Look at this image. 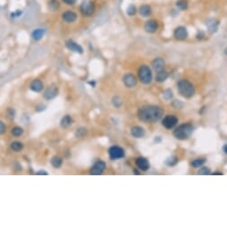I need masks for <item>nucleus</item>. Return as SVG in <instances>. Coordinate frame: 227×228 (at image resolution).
Returning <instances> with one entry per match:
<instances>
[{
	"instance_id": "obj_1",
	"label": "nucleus",
	"mask_w": 227,
	"mask_h": 228,
	"mask_svg": "<svg viewBox=\"0 0 227 228\" xmlns=\"http://www.w3.org/2000/svg\"><path fill=\"white\" fill-rule=\"evenodd\" d=\"M163 116V110L156 106H146L140 108L138 117L143 122H157Z\"/></svg>"
},
{
	"instance_id": "obj_2",
	"label": "nucleus",
	"mask_w": 227,
	"mask_h": 228,
	"mask_svg": "<svg viewBox=\"0 0 227 228\" xmlns=\"http://www.w3.org/2000/svg\"><path fill=\"white\" fill-rule=\"evenodd\" d=\"M177 89H178L179 93L186 99H190L195 94L194 86L192 85V83H190L186 80H181L180 81H178Z\"/></svg>"
},
{
	"instance_id": "obj_3",
	"label": "nucleus",
	"mask_w": 227,
	"mask_h": 228,
	"mask_svg": "<svg viewBox=\"0 0 227 228\" xmlns=\"http://www.w3.org/2000/svg\"><path fill=\"white\" fill-rule=\"evenodd\" d=\"M193 132V127L190 124H185V125H181L178 126L174 132H173V135L176 139L183 141L188 139L190 136V134Z\"/></svg>"
},
{
	"instance_id": "obj_4",
	"label": "nucleus",
	"mask_w": 227,
	"mask_h": 228,
	"mask_svg": "<svg viewBox=\"0 0 227 228\" xmlns=\"http://www.w3.org/2000/svg\"><path fill=\"white\" fill-rule=\"evenodd\" d=\"M96 6L92 0H83L80 5V12L84 17H90L94 15Z\"/></svg>"
},
{
	"instance_id": "obj_5",
	"label": "nucleus",
	"mask_w": 227,
	"mask_h": 228,
	"mask_svg": "<svg viewBox=\"0 0 227 228\" xmlns=\"http://www.w3.org/2000/svg\"><path fill=\"white\" fill-rule=\"evenodd\" d=\"M139 78L144 84H149L152 81V72L148 65H141L138 72Z\"/></svg>"
},
{
	"instance_id": "obj_6",
	"label": "nucleus",
	"mask_w": 227,
	"mask_h": 228,
	"mask_svg": "<svg viewBox=\"0 0 227 228\" xmlns=\"http://www.w3.org/2000/svg\"><path fill=\"white\" fill-rule=\"evenodd\" d=\"M110 158L111 159H120L124 157V150H123L121 147L118 146H113L111 147L108 150Z\"/></svg>"
},
{
	"instance_id": "obj_7",
	"label": "nucleus",
	"mask_w": 227,
	"mask_h": 228,
	"mask_svg": "<svg viewBox=\"0 0 227 228\" xmlns=\"http://www.w3.org/2000/svg\"><path fill=\"white\" fill-rule=\"evenodd\" d=\"M177 123H178V118L174 116H172V115L166 116L162 120V125L166 129H172L173 127L176 126Z\"/></svg>"
},
{
	"instance_id": "obj_8",
	"label": "nucleus",
	"mask_w": 227,
	"mask_h": 228,
	"mask_svg": "<svg viewBox=\"0 0 227 228\" xmlns=\"http://www.w3.org/2000/svg\"><path fill=\"white\" fill-rule=\"evenodd\" d=\"M173 37L178 40H184L188 38V31L185 27L179 26L173 32Z\"/></svg>"
},
{
	"instance_id": "obj_9",
	"label": "nucleus",
	"mask_w": 227,
	"mask_h": 228,
	"mask_svg": "<svg viewBox=\"0 0 227 228\" xmlns=\"http://www.w3.org/2000/svg\"><path fill=\"white\" fill-rule=\"evenodd\" d=\"M62 20L66 24H72L77 20V14L72 10L64 11L62 14Z\"/></svg>"
},
{
	"instance_id": "obj_10",
	"label": "nucleus",
	"mask_w": 227,
	"mask_h": 228,
	"mask_svg": "<svg viewBox=\"0 0 227 228\" xmlns=\"http://www.w3.org/2000/svg\"><path fill=\"white\" fill-rule=\"evenodd\" d=\"M144 30L149 33H155L158 30V24L156 20H149L144 25Z\"/></svg>"
},
{
	"instance_id": "obj_11",
	"label": "nucleus",
	"mask_w": 227,
	"mask_h": 228,
	"mask_svg": "<svg viewBox=\"0 0 227 228\" xmlns=\"http://www.w3.org/2000/svg\"><path fill=\"white\" fill-rule=\"evenodd\" d=\"M123 81H124V85L126 87H128V88H133V87L136 86V84H137V79L132 73H127V74H125L124 76Z\"/></svg>"
},
{
	"instance_id": "obj_12",
	"label": "nucleus",
	"mask_w": 227,
	"mask_h": 228,
	"mask_svg": "<svg viewBox=\"0 0 227 228\" xmlns=\"http://www.w3.org/2000/svg\"><path fill=\"white\" fill-rule=\"evenodd\" d=\"M65 45H66L67 48H68L69 50H71V51H72V52L79 53V54H82V52H83L82 47H81L78 43L74 42L73 40H71V39L70 40H67Z\"/></svg>"
},
{
	"instance_id": "obj_13",
	"label": "nucleus",
	"mask_w": 227,
	"mask_h": 228,
	"mask_svg": "<svg viewBox=\"0 0 227 228\" xmlns=\"http://www.w3.org/2000/svg\"><path fill=\"white\" fill-rule=\"evenodd\" d=\"M106 167V164L103 162V161H98L96 162L93 165V167L91 168L90 170V173L91 174H95V175H98V174H101L102 172L104 171Z\"/></svg>"
},
{
	"instance_id": "obj_14",
	"label": "nucleus",
	"mask_w": 227,
	"mask_h": 228,
	"mask_svg": "<svg viewBox=\"0 0 227 228\" xmlns=\"http://www.w3.org/2000/svg\"><path fill=\"white\" fill-rule=\"evenodd\" d=\"M57 93H58V89L56 87H50L45 90L44 98L47 100H50V99H53L54 98H55L57 96Z\"/></svg>"
},
{
	"instance_id": "obj_15",
	"label": "nucleus",
	"mask_w": 227,
	"mask_h": 228,
	"mask_svg": "<svg viewBox=\"0 0 227 228\" xmlns=\"http://www.w3.org/2000/svg\"><path fill=\"white\" fill-rule=\"evenodd\" d=\"M136 165L142 171H147L149 168V161L145 157H138L136 159Z\"/></svg>"
},
{
	"instance_id": "obj_16",
	"label": "nucleus",
	"mask_w": 227,
	"mask_h": 228,
	"mask_svg": "<svg viewBox=\"0 0 227 228\" xmlns=\"http://www.w3.org/2000/svg\"><path fill=\"white\" fill-rule=\"evenodd\" d=\"M30 88H31L32 91H34V92H40L43 90V88H44V84L39 80H34L31 82Z\"/></svg>"
},
{
	"instance_id": "obj_17",
	"label": "nucleus",
	"mask_w": 227,
	"mask_h": 228,
	"mask_svg": "<svg viewBox=\"0 0 227 228\" xmlns=\"http://www.w3.org/2000/svg\"><path fill=\"white\" fill-rule=\"evenodd\" d=\"M139 14L143 17H149L152 14V8L149 5H142L139 8Z\"/></svg>"
},
{
	"instance_id": "obj_18",
	"label": "nucleus",
	"mask_w": 227,
	"mask_h": 228,
	"mask_svg": "<svg viewBox=\"0 0 227 228\" xmlns=\"http://www.w3.org/2000/svg\"><path fill=\"white\" fill-rule=\"evenodd\" d=\"M131 134L135 138H142L145 134V131L142 127L140 126H134L131 130Z\"/></svg>"
},
{
	"instance_id": "obj_19",
	"label": "nucleus",
	"mask_w": 227,
	"mask_h": 228,
	"mask_svg": "<svg viewBox=\"0 0 227 228\" xmlns=\"http://www.w3.org/2000/svg\"><path fill=\"white\" fill-rule=\"evenodd\" d=\"M164 61L162 58H156L153 62H152V67L154 68L155 71H161L164 69Z\"/></svg>"
},
{
	"instance_id": "obj_20",
	"label": "nucleus",
	"mask_w": 227,
	"mask_h": 228,
	"mask_svg": "<svg viewBox=\"0 0 227 228\" xmlns=\"http://www.w3.org/2000/svg\"><path fill=\"white\" fill-rule=\"evenodd\" d=\"M45 34V31L43 29H36L32 32V39L34 40H40L44 37Z\"/></svg>"
},
{
	"instance_id": "obj_21",
	"label": "nucleus",
	"mask_w": 227,
	"mask_h": 228,
	"mask_svg": "<svg viewBox=\"0 0 227 228\" xmlns=\"http://www.w3.org/2000/svg\"><path fill=\"white\" fill-rule=\"evenodd\" d=\"M47 7L51 11H57L60 8V3L58 0H48Z\"/></svg>"
},
{
	"instance_id": "obj_22",
	"label": "nucleus",
	"mask_w": 227,
	"mask_h": 228,
	"mask_svg": "<svg viewBox=\"0 0 227 228\" xmlns=\"http://www.w3.org/2000/svg\"><path fill=\"white\" fill-rule=\"evenodd\" d=\"M207 27H208V31L211 32H216L217 30L218 27V22L216 19H210L207 21Z\"/></svg>"
},
{
	"instance_id": "obj_23",
	"label": "nucleus",
	"mask_w": 227,
	"mask_h": 228,
	"mask_svg": "<svg viewBox=\"0 0 227 228\" xmlns=\"http://www.w3.org/2000/svg\"><path fill=\"white\" fill-rule=\"evenodd\" d=\"M168 77V73H167V72H165L163 69V70H161V71H158L157 73V76H156V80H157V81L158 82H164V81L167 79Z\"/></svg>"
},
{
	"instance_id": "obj_24",
	"label": "nucleus",
	"mask_w": 227,
	"mask_h": 228,
	"mask_svg": "<svg viewBox=\"0 0 227 228\" xmlns=\"http://www.w3.org/2000/svg\"><path fill=\"white\" fill-rule=\"evenodd\" d=\"M72 119L70 116H63L62 118V120H61V122H60V125H61V126L63 128H67V127L72 125Z\"/></svg>"
},
{
	"instance_id": "obj_25",
	"label": "nucleus",
	"mask_w": 227,
	"mask_h": 228,
	"mask_svg": "<svg viewBox=\"0 0 227 228\" xmlns=\"http://www.w3.org/2000/svg\"><path fill=\"white\" fill-rule=\"evenodd\" d=\"M51 165H53V167H55V168L61 167V165H63V159H62V157H57V156L52 157V159H51Z\"/></svg>"
},
{
	"instance_id": "obj_26",
	"label": "nucleus",
	"mask_w": 227,
	"mask_h": 228,
	"mask_svg": "<svg viewBox=\"0 0 227 228\" xmlns=\"http://www.w3.org/2000/svg\"><path fill=\"white\" fill-rule=\"evenodd\" d=\"M23 148H24V145H23L22 142H14L11 143V149L14 150V151H15V152L21 151V150H23Z\"/></svg>"
},
{
	"instance_id": "obj_27",
	"label": "nucleus",
	"mask_w": 227,
	"mask_h": 228,
	"mask_svg": "<svg viewBox=\"0 0 227 228\" xmlns=\"http://www.w3.org/2000/svg\"><path fill=\"white\" fill-rule=\"evenodd\" d=\"M188 1L187 0H178L176 2V7L180 10H186L188 8Z\"/></svg>"
},
{
	"instance_id": "obj_28",
	"label": "nucleus",
	"mask_w": 227,
	"mask_h": 228,
	"mask_svg": "<svg viewBox=\"0 0 227 228\" xmlns=\"http://www.w3.org/2000/svg\"><path fill=\"white\" fill-rule=\"evenodd\" d=\"M206 159L205 158H198V159H195L191 162V165L193 167H199L201 165H203L205 163H206Z\"/></svg>"
},
{
	"instance_id": "obj_29",
	"label": "nucleus",
	"mask_w": 227,
	"mask_h": 228,
	"mask_svg": "<svg viewBox=\"0 0 227 228\" xmlns=\"http://www.w3.org/2000/svg\"><path fill=\"white\" fill-rule=\"evenodd\" d=\"M24 134V130L22 127H19V126H15L12 129V134L15 136V137H19L21 136L22 134Z\"/></svg>"
},
{
	"instance_id": "obj_30",
	"label": "nucleus",
	"mask_w": 227,
	"mask_h": 228,
	"mask_svg": "<svg viewBox=\"0 0 227 228\" xmlns=\"http://www.w3.org/2000/svg\"><path fill=\"white\" fill-rule=\"evenodd\" d=\"M136 12H137V8H136L135 6H133V5L129 6V7H127V10H126V13H127V15L129 16L135 15Z\"/></svg>"
},
{
	"instance_id": "obj_31",
	"label": "nucleus",
	"mask_w": 227,
	"mask_h": 228,
	"mask_svg": "<svg viewBox=\"0 0 227 228\" xmlns=\"http://www.w3.org/2000/svg\"><path fill=\"white\" fill-rule=\"evenodd\" d=\"M87 134V130L85 128H80V129H77L76 133H75V135L77 138H81V137H84Z\"/></svg>"
},
{
	"instance_id": "obj_32",
	"label": "nucleus",
	"mask_w": 227,
	"mask_h": 228,
	"mask_svg": "<svg viewBox=\"0 0 227 228\" xmlns=\"http://www.w3.org/2000/svg\"><path fill=\"white\" fill-rule=\"evenodd\" d=\"M112 103H113V105L116 107H119L122 105V99L119 97H114L113 99H112Z\"/></svg>"
},
{
	"instance_id": "obj_33",
	"label": "nucleus",
	"mask_w": 227,
	"mask_h": 228,
	"mask_svg": "<svg viewBox=\"0 0 227 228\" xmlns=\"http://www.w3.org/2000/svg\"><path fill=\"white\" fill-rule=\"evenodd\" d=\"M164 98L165 99L169 100L172 98V92L171 90H166L164 91Z\"/></svg>"
},
{
	"instance_id": "obj_34",
	"label": "nucleus",
	"mask_w": 227,
	"mask_h": 228,
	"mask_svg": "<svg viewBox=\"0 0 227 228\" xmlns=\"http://www.w3.org/2000/svg\"><path fill=\"white\" fill-rule=\"evenodd\" d=\"M211 173L210 172V169L207 168V167H202L199 171V174H209Z\"/></svg>"
},
{
	"instance_id": "obj_35",
	"label": "nucleus",
	"mask_w": 227,
	"mask_h": 228,
	"mask_svg": "<svg viewBox=\"0 0 227 228\" xmlns=\"http://www.w3.org/2000/svg\"><path fill=\"white\" fill-rule=\"evenodd\" d=\"M176 162H177V159L175 158V157H170L167 161H166V163L168 164L169 165H173L176 164Z\"/></svg>"
},
{
	"instance_id": "obj_36",
	"label": "nucleus",
	"mask_w": 227,
	"mask_h": 228,
	"mask_svg": "<svg viewBox=\"0 0 227 228\" xmlns=\"http://www.w3.org/2000/svg\"><path fill=\"white\" fill-rule=\"evenodd\" d=\"M6 132V125L0 121V134H3Z\"/></svg>"
},
{
	"instance_id": "obj_37",
	"label": "nucleus",
	"mask_w": 227,
	"mask_h": 228,
	"mask_svg": "<svg viewBox=\"0 0 227 228\" xmlns=\"http://www.w3.org/2000/svg\"><path fill=\"white\" fill-rule=\"evenodd\" d=\"M62 1H63L64 4L68 5V6H72V5H74L76 3L77 0H62Z\"/></svg>"
},
{
	"instance_id": "obj_38",
	"label": "nucleus",
	"mask_w": 227,
	"mask_h": 228,
	"mask_svg": "<svg viewBox=\"0 0 227 228\" xmlns=\"http://www.w3.org/2000/svg\"><path fill=\"white\" fill-rule=\"evenodd\" d=\"M7 114L9 115V116H8L9 117H11V118L15 117V110H13L12 108H9V109H8Z\"/></svg>"
},
{
	"instance_id": "obj_39",
	"label": "nucleus",
	"mask_w": 227,
	"mask_h": 228,
	"mask_svg": "<svg viewBox=\"0 0 227 228\" xmlns=\"http://www.w3.org/2000/svg\"><path fill=\"white\" fill-rule=\"evenodd\" d=\"M224 151H225V153L227 154V144L225 145V147H224Z\"/></svg>"
},
{
	"instance_id": "obj_40",
	"label": "nucleus",
	"mask_w": 227,
	"mask_h": 228,
	"mask_svg": "<svg viewBox=\"0 0 227 228\" xmlns=\"http://www.w3.org/2000/svg\"><path fill=\"white\" fill-rule=\"evenodd\" d=\"M38 173H39V174H42V173H43V174H47V173H46V172H44V171H42V172H41V171H39Z\"/></svg>"
},
{
	"instance_id": "obj_41",
	"label": "nucleus",
	"mask_w": 227,
	"mask_h": 228,
	"mask_svg": "<svg viewBox=\"0 0 227 228\" xmlns=\"http://www.w3.org/2000/svg\"><path fill=\"white\" fill-rule=\"evenodd\" d=\"M214 174H223V173H220V172H216V173H214Z\"/></svg>"
},
{
	"instance_id": "obj_42",
	"label": "nucleus",
	"mask_w": 227,
	"mask_h": 228,
	"mask_svg": "<svg viewBox=\"0 0 227 228\" xmlns=\"http://www.w3.org/2000/svg\"><path fill=\"white\" fill-rule=\"evenodd\" d=\"M134 173H136V174H139L138 171H136V170H134Z\"/></svg>"
},
{
	"instance_id": "obj_43",
	"label": "nucleus",
	"mask_w": 227,
	"mask_h": 228,
	"mask_svg": "<svg viewBox=\"0 0 227 228\" xmlns=\"http://www.w3.org/2000/svg\"><path fill=\"white\" fill-rule=\"evenodd\" d=\"M225 54H227V48L225 49Z\"/></svg>"
}]
</instances>
